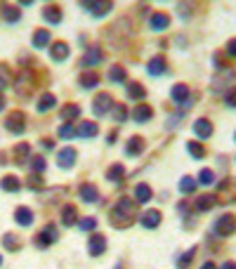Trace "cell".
Segmentation results:
<instances>
[{"label": "cell", "instance_id": "44dd1931", "mask_svg": "<svg viewBox=\"0 0 236 269\" xmlns=\"http://www.w3.org/2000/svg\"><path fill=\"white\" fill-rule=\"evenodd\" d=\"M121 175H123V168H121V165H113L109 170V179H121Z\"/></svg>", "mask_w": 236, "mask_h": 269}, {"label": "cell", "instance_id": "7c38bea8", "mask_svg": "<svg viewBox=\"0 0 236 269\" xmlns=\"http://www.w3.org/2000/svg\"><path fill=\"white\" fill-rule=\"evenodd\" d=\"M194 189H196V179H194V177H184L180 182V191H182V194H191Z\"/></svg>", "mask_w": 236, "mask_h": 269}, {"label": "cell", "instance_id": "d4e9b609", "mask_svg": "<svg viewBox=\"0 0 236 269\" xmlns=\"http://www.w3.org/2000/svg\"><path fill=\"white\" fill-rule=\"evenodd\" d=\"M222 269H236V265H234V262H224V265H222Z\"/></svg>", "mask_w": 236, "mask_h": 269}, {"label": "cell", "instance_id": "cb8c5ba5", "mask_svg": "<svg viewBox=\"0 0 236 269\" xmlns=\"http://www.w3.org/2000/svg\"><path fill=\"white\" fill-rule=\"evenodd\" d=\"M92 227H94V220H83L80 222V229H85V232H90Z\"/></svg>", "mask_w": 236, "mask_h": 269}, {"label": "cell", "instance_id": "ac0fdd59", "mask_svg": "<svg viewBox=\"0 0 236 269\" xmlns=\"http://www.w3.org/2000/svg\"><path fill=\"white\" fill-rule=\"evenodd\" d=\"M71 163H73V151H71V149H66V151H64V154L59 156V165H64V168H69Z\"/></svg>", "mask_w": 236, "mask_h": 269}, {"label": "cell", "instance_id": "9a60e30c", "mask_svg": "<svg viewBox=\"0 0 236 269\" xmlns=\"http://www.w3.org/2000/svg\"><path fill=\"white\" fill-rule=\"evenodd\" d=\"M142 149H144V142H142L140 137H132V142L127 146V154H140Z\"/></svg>", "mask_w": 236, "mask_h": 269}, {"label": "cell", "instance_id": "603a6c76", "mask_svg": "<svg viewBox=\"0 0 236 269\" xmlns=\"http://www.w3.org/2000/svg\"><path fill=\"white\" fill-rule=\"evenodd\" d=\"M227 52H229V54H232V57L236 59V38H234V40H229V43H227Z\"/></svg>", "mask_w": 236, "mask_h": 269}, {"label": "cell", "instance_id": "5bb4252c", "mask_svg": "<svg viewBox=\"0 0 236 269\" xmlns=\"http://www.w3.org/2000/svg\"><path fill=\"white\" fill-rule=\"evenodd\" d=\"M187 149H189V154L196 156V158H203V156H205V149H203V144H199V142H189Z\"/></svg>", "mask_w": 236, "mask_h": 269}, {"label": "cell", "instance_id": "d6986e66", "mask_svg": "<svg viewBox=\"0 0 236 269\" xmlns=\"http://www.w3.org/2000/svg\"><path fill=\"white\" fill-rule=\"evenodd\" d=\"M2 189H10V191H17V189H19V182H17L15 177L2 179Z\"/></svg>", "mask_w": 236, "mask_h": 269}, {"label": "cell", "instance_id": "6da1fadb", "mask_svg": "<svg viewBox=\"0 0 236 269\" xmlns=\"http://www.w3.org/2000/svg\"><path fill=\"white\" fill-rule=\"evenodd\" d=\"M213 229L218 236H232L236 232V217L234 215H222L218 217V222L213 224Z\"/></svg>", "mask_w": 236, "mask_h": 269}, {"label": "cell", "instance_id": "484cf974", "mask_svg": "<svg viewBox=\"0 0 236 269\" xmlns=\"http://www.w3.org/2000/svg\"><path fill=\"white\" fill-rule=\"evenodd\" d=\"M201 269H218V267H215L213 262H205V265H203V267H201Z\"/></svg>", "mask_w": 236, "mask_h": 269}, {"label": "cell", "instance_id": "277c9868", "mask_svg": "<svg viewBox=\"0 0 236 269\" xmlns=\"http://www.w3.org/2000/svg\"><path fill=\"white\" fill-rule=\"evenodd\" d=\"M151 26H154L156 31H163V29H168V26H170V17H168V15H163V12H156V15L151 17Z\"/></svg>", "mask_w": 236, "mask_h": 269}, {"label": "cell", "instance_id": "ffe728a7", "mask_svg": "<svg viewBox=\"0 0 236 269\" xmlns=\"http://www.w3.org/2000/svg\"><path fill=\"white\" fill-rule=\"evenodd\" d=\"M73 215H76V210H73L71 206L64 208V224H73Z\"/></svg>", "mask_w": 236, "mask_h": 269}, {"label": "cell", "instance_id": "7a4b0ae2", "mask_svg": "<svg viewBox=\"0 0 236 269\" xmlns=\"http://www.w3.org/2000/svg\"><path fill=\"white\" fill-rule=\"evenodd\" d=\"M194 135H196L199 140H208V137L213 135V123H210L208 118H199V121L194 123Z\"/></svg>", "mask_w": 236, "mask_h": 269}, {"label": "cell", "instance_id": "52a82bcc", "mask_svg": "<svg viewBox=\"0 0 236 269\" xmlns=\"http://www.w3.org/2000/svg\"><path fill=\"white\" fill-rule=\"evenodd\" d=\"M187 97H189V88H187V85L173 88V99H175L177 104H187Z\"/></svg>", "mask_w": 236, "mask_h": 269}, {"label": "cell", "instance_id": "8992f818", "mask_svg": "<svg viewBox=\"0 0 236 269\" xmlns=\"http://www.w3.org/2000/svg\"><path fill=\"white\" fill-rule=\"evenodd\" d=\"M142 224H144V227H149V229L158 227V224H161V213H156V210L144 213V217H142Z\"/></svg>", "mask_w": 236, "mask_h": 269}, {"label": "cell", "instance_id": "e0dca14e", "mask_svg": "<svg viewBox=\"0 0 236 269\" xmlns=\"http://www.w3.org/2000/svg\"><path fill=\"white\" fill-rule=\"evenodd\" d=\"M199 177H201V179H199L201 184H213V182H215V173L205 168V170H201V175H199Z\"/></svg>", "mask_w": 236, "mask_h": 269}, {"label": "cell", "instance_id": "9c48e42d", "mask_svg": "<svg viewBox=\"0 0 236 269\" xmlns=\"http://www.w3.org/2000/svg\"><path fill=\"white\" fill-rule=\"evenodd\" d=\"M55 238H57V236H55V227H47V229H45V236L40 234L36 243H38V246H47V243H52Z\"/></svg>", "mask_w": 236, "mask_h": 269}, {"label": "cell", "instance_id": "3957f363", "mask_svg": "<svg viewBox=\"0 0 236 269\" xmlns=\"http://www.w3.org/2000/svg\"><path fill=\"white\" fill-rule=\"evenodd\" d=\"M104 248H107V238H104V236H99V234H94V236H92V241H90V253H92V255H102Z\"/></svg>", "mask_w": 236, "mask_h": 269}, {"label": "cell", "instance_id": "2e32d148", "mask_svg": "<svg viewBox=\"0 0 236 269\" xmlns=\"http://www.w3.org/2000/svg\"><path fill=\"white\" fill-rule=\"evenodd\" d=\"M80 196L85 198V201H94V198H97V189L90 187V184H85V187L80 189Z\"/></svg>", "mask_w": 236, "mask_h": 269}, {"label": "cell", "instance_id": "30bf717a", "mask_svg": "<svg viewBox=\"0 0 236 269\" xmlns=\"http://www.w3.org/2000/svg\"><path fill=\"white\" fill-rule=\"evenodd\" d=\"M151 113H154V111H151V109L146 107V104H140V107L135 109V118H137V121H142V123L151 118Z\"/></svg>", "mask_w": 236, "mask_h": 269}, {"label": "cell", "instance_id": "7402d4cb", "mask_svg": "<svg viewBox=\"0 0 236 269\" xmlns=\"http://www.w3.org/2000/svg\"><path fill=\"white\" fill-rule=\"evenodd\" d=\"M224 99H227V104H229V107H234V109H236V88H234V90H229Z\"/></svg>", "mask_w": 236, "mask_h": 269}, {"label": "cell", "instance_id": "8fae6325", "mask_svg": "<svg viewBox=\"0 0 236 269\" xmlns=\"http://www.w3.org/2000/svg\"><path fill=\"white\" fill-rule=\"evenodd\" d=\"M17 222H19V224H24V227H29V224L33 222V217H31V210H26V208H19V210H17Z\"/></svg>", "mask_w": 236, "mask_h": 269}, {"label": "cell", "instance_id": "ba28073f", "mask_svg": "<svg viewBox=\"0 0 236 269\" xmlns=\"http://www.w3.org/2000/svg\"><path fill=\"white\" fill-rule=\"evenodd\" d=\"M135 198H137L140 203H146V201L151 198V189H149L146 184H140V187L135 189Z\"/></svg>", "mask_w": 236, "mask_h": 269}, {"label": "cell", "instance_id": "5b68a950", "mask_svg": "<svg viewBox=\"0 0 236 269\" xmlns=\"http://www.w3.org/2000/svg\"><path fill=\"white\" fill-rule=\"evenodd\" d=\"M213 206H215V198H213V194L199 196V201H196V210H199V213H205V210H210Z\"/></svg>", "mask_w": 236, "mask_h": 269}, {"label": "cell", "instance_id": "4fadbf2b", "mask_svg": "<svg viewBox=\"0 0 236 269\" xmlns=\"http://www.w3.org/2000/svg\"><path fill=\"white\" fill-rule=\"evenodd\" d=\"M149 71L156 73V76H161L165 71V59L163 57H158V59H151V66H149Z\"/></svg>", "mask_w": 236, "mask_h": 269}]
</instances>
